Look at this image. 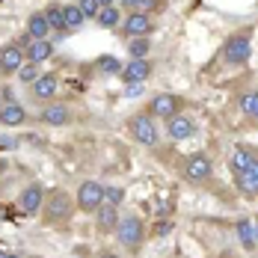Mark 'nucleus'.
Masks as SVG:
<instances>
[{
  "instance_id": "28",
  "label": "nucleus",
  "mask_w": 258,
  "mask_h": 258,
  "mask_svg": "<svg viewBox=\"0 0 258 258\" xmlns=\"http://www.w3.org/2000/svg\"><path fill=\"white\" fill-rule=\"evenodd\" d=\"M104 202L119 208L122 202H125V190H122V187H104Z\"/></svg>"
},
{
  "instance_id": "2",
  "label": "nucleus",
  "mask_w": 258,
  "mask_h": 258,
  "mask_svg": "<svg viewBox=\"0 0 258 258\" xmlns=\"http://www.w3.org/2000/svg\"><path fill=\"white\" fill-rule=\"evenodd\" d=\"M116 234H119V243H122L125 249L134 252V249H140V243L146 240V226H143V220H140V217L128 214V217H122V220H119Z\"/></svg>"
},
{
  "instance_id": "38",
  "label": "nucleus",
  "mask_w": 258,
  "mask_h": 258,
  "mask_svg": "<svg viewBox=\"0 0 258 258\" xmlns=\"http://www.w3.org/2000/svg\"><path fill=\"white\" fill-rule=\"evenodd\" d=\"M6 255H9V252H6V249H3V246H0V258H6Z\"/></svg>"
},
{
  "instance_id": "34",
  "label": "nucleus",
  "mask_w": 258,
  "mask_h": 258,
  "mask_svg": "<svg viewBox=\"0 0 258 258\" xmlns=\"http://www.w3.org/2000/svg\"><path fill=\"white\" fill-rule=\"evenodd\" d=\"M125 9H131V12H137V9H143V0H119Z\"/></svg>"
},
{
  "instance_id": "40",
  "label": "nucleus",
  "mask_w": 258,
  "mask_h": 258,
  "mask_svg": "<svg viewBox=\"0 0 258 258\" xmlns=\"http://www.w3.org/2000/svg\"><path fill=\"white\" fill-rule=\"evenodd\" d=\"M3 169H6V163H3V160H0V175H3Z\"/></svg>"
},
{
  "instance_id": "20",
  "label": "nucleus",
  "mask_w": 258,
  "mask_h": 258,
  "mask_svg": "<svg viewBox=\"0 0 258 258\" xmlns=\"http://www.w3.org/2000/svg\"><path fill=\"white\" fill-rule=\"evenodd\" d=\"M258 160V155L255 152H249V149H237L232 155V160H229V166H232V172H243L246 166H252Z\"/></svg>"
},
{
  "instance_id": "3",
  "label": "nucleus",
  "mask_w": 258,
  "mask_h": 258,
  "mask_svg": "<svg viewBox=\"0 0 258 258\" xmlns=\"http://www.w3.org/2000/svg\"><path fill=\"white\" fill-rule=\"evenodd\" d=\"M104 205V184L98 181H83L78 187V208L86 214H95Z\"/></svg>"
},
{
  "instance_id": "7",
  "label": "nucleus",
  "mask_w": 258,
  "mask_h": 258,
  "mask_svg": "<svg viewBox=\"0 0 258 258\" xmlns=\"http://www.w3.org/2000/svg\"><path fill=\"white\" fill-rule=\"evenodd\" d=\"M128 128H131V137H134L137 143H143V146H157V128L149 116H143V113L134 116L128 122Z\"/></svg>"
},
{
  "instance_id": "27",
  "label": "nucleus",
  "mask_w": 258,
  "mask_h": 258,
  "mask_svg": "<svg viewBox=\"0 0 258 258\" xmlns=\"http://www.w3.org/2000/svg\"><path fill=\"white\" fill-rule=\"evenodd\" d=\"M95 69L104 72V75H119V72H122V66H119L116 56H98V59H95Z\"/></svg>"
},
{
  "instance_id": "1",
  "label": "nucleus",
  "mask_w": 258,
  "mask_h": 258,
  "mask_svg": "<svg viewBox=\"0 0 258 258\" xmlns=\"http://www.w3.org/2000/svg\"><path fill=\"white\" fill-rule=\"evenodd\" d=\"M42 217L51 226H59V223L72 220V196L66 190H53L51 196H45V202H42Z\"/></svg>"
},
{
  "instance_id": "11",
  "label": "nucleus",
  "mask_w": 258,
  "mask_h": 258,
  "mask_svg": "<svg viewBox=\"0 0 258 258\" xmlns=\"http://www.w3.org/2000/svg\"><path fill=\"white\" fill-rule=\"evenodd\" d=\"M24 66V51L18 45H3L0 48V75H18Z\"/></svg>"
},
{
  "instance_id": "42",
  "label": "nucleus",
  "mask_w": 258,
  "mask_h": 258,
  "mask_svg": "<svg viewBox=\"0 0 258 258\" xmlns=\"http://www.w3.org/2000/svg\"><path fill=\"white\" fill-rule=\"evenodd\" d=\"M0 107H3V95H0Z\"/></svg>"
},
{
  "instance_id": "6",
  "label": "nucleus",
  "mask_w": 258,
  "mask_h": 258,
  "mask_svg": "<svg viewBox=\"0 0 258 258\" xmlns=\"http://www.w3.org/2000/svg\"><path fill=\"white\" fill-rule=\"evenodd\" d=\"M42 202H45V187L42 184H27L18 196V211L24 217H36L42 211Z\"/></svg>"
},
{
  "instance_id": "25",
  "label": "nucleus",
  "mask_w": 258,
  "mask_h": 258,
  "mask_svg": "<svg viewBox=\"0 0 258 258\" xmlns=\"http://www.w3.org/2000/svg\"><path fill=\"white\" fill-rule=\"evenodd\" d=\"M104 30H113V27L119 24V9L116 6H104L101 12H98V18H95Z\"/></svg>"
},
{
  "instance_id": "37",
  "label": "nucleus",
  "mask_w": 258,
  "mask_h": 258,
  "mask_svg": "<svg viewBox=\"0 0 258 258\" xmlns=\"http://www.w3.org/2000/svg\"><path fill=\"white\" fill-rule=\"evenodd\" d=\"M98 3H101V9L104 6H113V0H98Z\"/></svg>"
},
{
  "instance_id": "24",
  "label": "nucleus",
  "mask_w": 258,
  "mask_h": 258,
  "mask_svg": "<svg viewBox=\"0 0 258 258\" xmlns=\"http://www.w3.org/2000/svg\"><path fill=\"white\" fill-rule=\"evenodd\" d=\"M45 18H48V24H51V30H56V33H62L66 30V15H62V6H48L45 9Z\"/></svg>"
},
{
  "instance_id": "22",
  "label": "nucleus",
  "mask_w": 258,
  "mask_h": 258,
  "mask_svg": "<svg viewBox=\"0 0 258 258\" xmlns=\"http://www.w3.org/2000/svg\"><path fill=\"white\" fill-rule=\"evenodd\" d=\"M62 15H66V30H80V27H83V21H86L78 3H72V6H62Z\"/></svg>"
},
{
  "instance_id": "12",
  "label": "nucleus",
  "mask_w": 258,
  "mask_h": 258,
  "mask_svg": "<svg viewBox=\"0 0 258 258\" xmlns=\"http://www.w3.org/2000/svg\"><path fill=\"white\" fill-rule=\"evenodd\" d=\"M122 80L125 83H146L149 75H152V62L149 59H131L128 66H122Z\"/></svg>"
},
{
  "instance_id": "15",
  "label": "nucleus",
  "mask_w": 258,
  "mask_h": 258,
  "mask_svg": "<svg viewBox=\"0 0 258 258\" xmlns=\"http://www.w3.org/2000/svg\"><path fill=\"white\" fill-rule=\"evenodd\" d=\"M234 181L246 196H258V160L252 166H246L243 172H234Z\"/></svg>"
},
{
  "instance_id": "17",
  "label": "nucleus",
  "mask_w": 258,
  "mask_h": 258,
  "mask_svg": "<svg viewBox=\"0 0 258 258\" xmlns=\"http://www.w3.org/2000/svg\"><path fill=\"white\" fill-rule=\"evenodd\" d=\"M53 53V45L48 42V39H33V42H27V59L30 62H45V59H51Z\"/></svg>"
},
{
  "instance_id": "36",
  "label": "nucleus",
  "mask_w": 258,
  "mask_h": 258,
  "mask_svg": "<svg viewBox=\"0 0 258 258\" xmlns=\"http://www.w3.org/2000/svg\"><path fill=\"white\" fill-rule=\"evenodd\" d=\"M95 258H119V255H116V252H110V249H104V252H98Z\"/></svg>"
},
{
  "instance_id": "16",
  "label": "nucleus",
  "mask_w": 258,
  "mask_h": 258,
  "mask_svg": "<svg viewBox=\"0 0 258 258\" xmlns=\"http://www.w3.org/2000/svg\"><path fill=\"white\" fill-rule=\"evenodd\" d=\"M95 226H98L101 232H113V229L119 226V208L104 202V205L95 211Z\"/></svg>"
},
{
  "instance_id": "31",
  "label": "nucleus",
  "mask_w": 258,
  "mask_h": 258,
  "mask_svg": "<svg viewBox=\"0 0 258 258\" xmlns=\"http://www.w3.org/2000/svg\"><path fill=\"white\" fill-rule=\"evenodd\" d=\"M163 6H166L163 0H143V12H146V15H152V12H160Z\"/></svg>"
},
{
  "instance_id": "19",
  "label": "nucleus",
  "mask_w": 258,
  "mask_h": 258,
  "mask_svg": "<svg viewBox=\"0 0 258 258\" xmlns=\"http://www.w3.org/2000/svg\"><path fill=\"white\" fill-rule=\"evenodd\" d=\"M48 33H51V24H48L45 12H33L27 18V36L30 39H48Z\"/></svg>"
},
{
  "instance_id": "18",
  "label": "nucleus",
  "mask_w": 258,
  "mask_h": 258,
  "mask_svg": "<svg viewBox=\"0 0 258 258\" xmlns=\"http://www.w3.org/2000/svg\"><path fill=\"white\" fill-rule=\"evenodd\" d=\"M27 119V110L21 107V104H15V101H6L3 107H0V122L3 125H9V128H15V125H21Z\"/></svg>"
},
{
  "instance_id": "29",
  "label": "nucleus",
  "mask_w": 258,
  "mask_h": 258,
  "mask_svg": "<svg viewBox=\"0 0 258 258\" xmlns=\"http://www.w3.org/2000/svg\"><path fill=\"white\" fill-rule=\"evenodd\" d=\"M80 12H83V18H98V12H101V3L98 0H78Z\"/></svg>"
},
{
  "instance_id": "30",
  "label": "nucleus",
  "mask_w": 258,
  "mask_h": 258,
  "mask_svg": "<svg viewBox=\"0 0 258 258\" xmlns=\"http://www.w3.org/2000/svg\"><path fill=\"white\" fill-rule=\"evenodd\" d=\"M36 78H39L36 62H27V66H21V69H18V80H21V83H33Z\"/></svg>"
},
{
  "instance_id": "5",
  "label": "nucleus",
  "mask_w": 258,
  "mask_h": 258,
  "mask_svg": "<svg viewBox=\"0 0 258 258\" xmlns=\"http://www.w3.org/2000/svg\"><path fill=\"white\" fill-rule=\"evenodd\" d=\"M211 169H214V163H211V157L208 155H190L184 160V178L190 181V184H199V181H208L211 178Z\"/></svg>"
},
{
  "instance_id": "32",
  "label": "nucleus",
  "mask_w": 258,
  "mask_h": 258,
  "mask_svg": "<svg viewBox=\"0 0 258 258\" xmlns=\"http://www.w3.org/2000/svg\"><path fill=\"white\" fill-rule=\"evenodd\" d=\"M169 232H172V223H163V220H160L152 234H155V237H163V234H169Z\"/></svg>"
},
{
  "instance_id": "8",
  "label": "nucleus",
  "mask_w": 258,
  "mask_h": 258,
  "mask_svg": "<svg viewBox=\"0 0 258 258\" xmlns=\"http://www.w3.org/2000/svg\"><path fill=\"white\" fill-rule=\"evenodd\" d=\"M175 113H181L178 95L163 92V95H155V98L149 101V116H155V119H169V116H175Z\"/></svg>"
},
{
  "instance_id": "4",
  "label": "nucleus",
  "mask_w": 258,
  "mask_h": 258,
  "mask_svg": "<svg viewBox=\"0 0 258 258\" xmlns=\"http://www.w3.org/2000/svg\"><path fill=\"white\" fill-rule=\"evenodd\" d=\"M223 56H226L229 66H243V62L252 56V42H249V36H246V33L232 36V39L226 42V48H223Z\"/></svg>"
},
{
  "instance_id": "9",
  "label": "nucleus",
  "mask_w": 258,
  "mask_h": 258,
  "mask_svg": "<svg viewBox=\"0 0 258 258\" xmlns=\"http://www.w3.org/2000/svg\"><path fill=\"white\" fill-rule=\"evenodd\" d=\"M155 30L152 24V15H146L143 9H137V12H131L128 18H125V24H122V33L131 36V39H137V36H149Z\"/></svg>"
},
{
  "instance_id": "33",
  "label": "nucleus",
  "mask_w": 258,
  "mask_h": 258,
  "mask_svg": "<svg viewBox=\"0 0 258 258\" xmlns=\"http://www.w3.org/2000/svg\"><path fill=\"white\" fill-rule=\"evenodd\" d=\"M128 98H137V95H143V83H128Z\"/></svg>"
},
{
  "instance_id": "23",
  "label": "nucleus",
  "mask_w": 258,
  "mask_h": 258,
  "mask_svg": "<svg viewBox=\"0 0 258 258\" xmlns=\"http://www.w3.org/2000/svg\"><path fill=\"white\" fill-rule=\"evenodd\" d=\"M149 51H152L149 36H137V39H131V45H128L131 59H146V56H149Z\"/></svg>"
},
{
  "instance_id": "14",
  "label": "nucleus",
  "mask_w": 258,
  "mask_h": 258,
  "mask_svg": "<svg viewBox=\"0 0 258 258\" xmlns=\"http://www.w3.org/2000/svg\"><path fill=\"white\" fill-rule=\"evenodd\" d=\"M39 119H42L45 125L59 128V125H69V122H72V110H69L66 104H51V107H45V110L39 113Z\"/></svg>"
},
{
  "instance_id": "21",
  "label": "nucleus",
  "mask_w": 258,
  "mask_h": 258,
  "mask_svg": "<svg viewBox=\"0 0 258 258\" xmlns=\"http://www.w3.org/2000/svg\"><path fill=\"white\" fill-rule=\"evenodd\" d=\"M237 237H240V246L249 249V252L258 246L255 243V226H252L249 220H240V223H237Z\"/></svg>"
},
{
  "instance_id": "41",
  "label": "nucleus",
  "mask_w": 258,
  "mask_h": 258,
  "mask_svg": "<svg viewBox=\"0 0 258 258\" xmlns=\"http://www.w3.org/2000/svg\"><path fill=\"white\" fill-rule=\"evenodd\" d=\"M252 226H255V243H258V223H252Z\"/></svg>"
},
{
  "instance_id": "43",
  "label": "nucleus",
  "mask_w": 258,
  "mask_h": 258,
  "mask_svg": "<svg viewBox=\"0 0 258 258\" xmlns=\"http://www.w3.org/2000/svg\"><path fill=\"white\" fill-rule=\"evenodd\" d=\"M75 258H78V255H75Z\"/></svg>"
},
{
  "instance_id": "10",
  "label": "nucleus",
  "mask_w": 258,
  "mask_h": 258,
  "mask_svg": "<svg viewBox=\"0 0 258 258\" xmlns=\"http://www.w3.org/2000/svg\"><path fill=\"white\" fill-rule=\"evenodd\" d=\"M166 134H169L172 140H190V137L196 134V122H193L187 113H175V116L166 119Z\"/></svg>"
},
{
  "instance_id": "39",
  "label": "nucleus",
  "mask_w": 258,
  "mask_h": 258,
  "mask_svg": "<svg viewBox=\"0 0 258 258\" xmlns=\"http://www.w3.org/2000/svg\"><path fill=\"white\" fill-rule=\"evenodd\" d=\"M6 258H24V255H15V252H9V255H6Z\"/></svg>"
},
{
  "instance_id": "13",
  "label": "nucleus",
  "mask_w": 258,
  "mask_h": 258,
  "mask_svg": "<svg viewBox=\"0 0 258 258\" xmlns=\"http://www.w3.org/2000/svg\"><path fill=\"white\" fill-rule=\"evenodd\" d=\"M30 86H33V98L51 101L53 95H56V89H59V80H56V75H39Z\"/></svg>"
},
{
  "instance_id": "35",
  "label": "nucleus",
  "mask_w": 258,
  "mask_h": 258,
  "mask_svg": "<svg viewBox=\"0 0 258 258\" xmlns=\"http://www.w3.org/2000/svg\"><path fill=\"white\" fill-rule=\"evenodd\" d=\"M0 149H15V140H9V137H3V140H0Z\"/></svg>"
},
{
  "instance_id": "26",
  "label": "nucleus",
  "mask_w": 258,
  "mask_h": 258,
  "mask_svg": "<svg viewBox=\"0 0 258 258\" xmlns=\"http://www.w3.org/2000/svg\"><path fill=\"white\" fill-rule=\"evenodd\" d=\"M240 110H243L249 119L258 122V92H246V95L240 98Z\"/></svg>"
}]
</instances>
